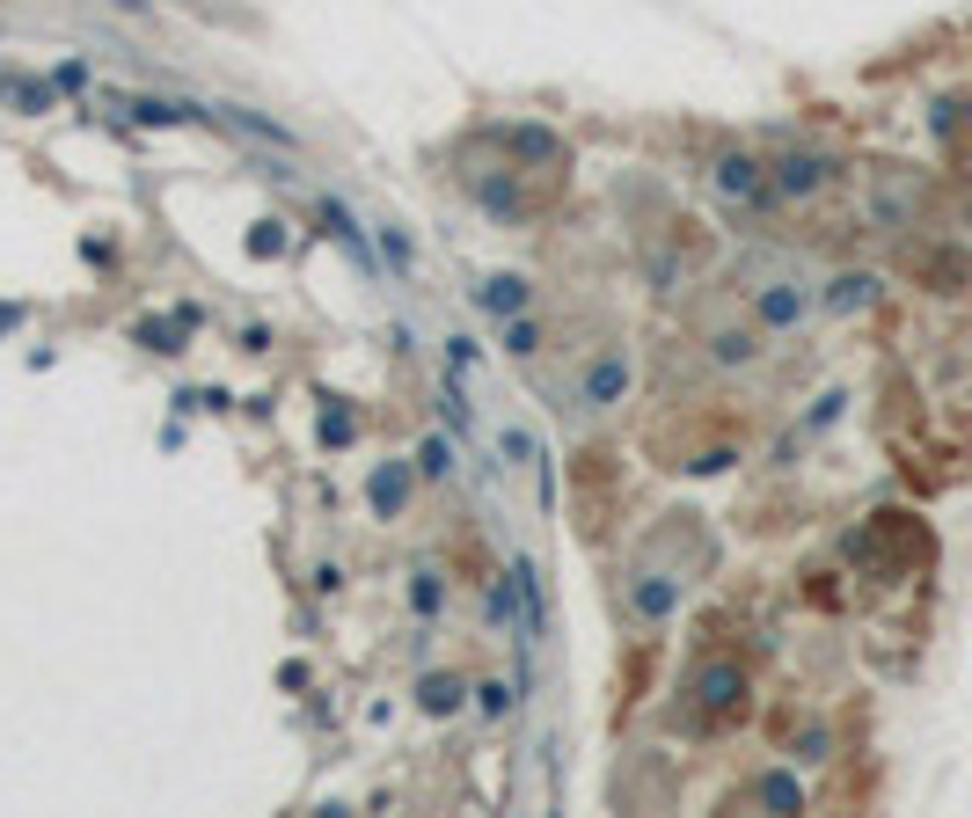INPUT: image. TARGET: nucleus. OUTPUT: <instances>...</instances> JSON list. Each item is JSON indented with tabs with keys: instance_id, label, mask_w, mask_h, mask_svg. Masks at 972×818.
Returning <instances> with one entry per match:
<instances>
[{
	"instance_id": "10",
	"label": "nucleus",
	"mask_w": 972,
	"mask_h": 818,
	"mask_svg": "<svg viewBox=\"0 0 972 818\" xmlns=\"http://www.w3.org/2000/svg\"><path fill=\"white\" fill-rule=\"evenodd\" d=\"M878 285H884L878 271H849V279L827 285V307H833V314H855V307H870V300H878Z\"/></svg>"
},
{
	"instance_id": "9",
	"label": "nucleus",
	"mask_w": 972,
	"mask_h": 818,
	"mask_svg": "<svg viewBox=\"0 0 972 818\" xmlns=\"http://www.w3.org/2000/svg\"><path fill=\"white\" fill-rule=\"evenodd\" d=\"M227 124H242L249 140H264V147H279V154H293V147H301V140H293V132H285L279 118H264V110H249V103H227Z\"/></svg>"
},
{
	"instance_id": "12",
	"label": "nucleus",
	"mask_w": 972,
	"mask_h": 818,
	"mask_svg": "<svg viewBox=\"0 0 972 818\" xmlns=\"http://www.w3.org/2000/svg\"><path fill=\"white\" fill-rule=\"evenodd\" d=\"M505 147H513L519 161H556V154H564V140H556V132H541V124H513V132H505Z\"/></svg>"
},
{
	"instance_id": "13",
	"label": "nucleus",
	"mask_w": 972,
	"mask_h": 818,
	"mask_svg": "<svg viewBox=\"0 0 972 818\" xmlns=\"http://www.w3.org/2000/svg\"><path fill=\"white\" fill-rule=\"evenodd\" d=\"M753 330H717L709 336V358H717V366H746V358H753Z\"/></svg>"
},
{
	"instance_id": "14",
	"label": "nucleus",
	"mask_w": 972,
	"mask_h": 818,
	"mask_svg": "<svg viewBox=\"0 0 972 818\" xmlns=\"http://www.w3.org/2000/svg\"><path fill=\"white\" fill-rule=\"evenodd\" d=\"M124 110H132L140 124H191L198 118L191 103H161V95H140V103H124Z\"/></svg>"
},
{
	"instance_id": "5",
	"label": "nucleus",
	"mask_w": 972,
	"mask_h": 818,
	"mask_svg": "<svg viewBox=\"0 0 972 818\" xmlns=\"http://www.w3.org/2000/svg\"><path fill=\"white\" fill-rule=\"evenodd\" d=\"M527 300H534V285L513 279V271H497V279L476 285V307H483V314H505V322H513V314H527Z\"/></svg>"
},
{
	"instance_id": "11",
	"label": "nucleus",
	"mask_w": 972,
	"mask_h": 818,
	"mask_svg": "<svg viewBox=\"0 0 972 818\" xmlns=\"http://www.w3.org/2000/svg\"><path fill=\"white\" fill-rule=\"evenodd\" d=\"M629 599H637L644 622H666L672 599H680V585H672V577H637V585H629Z\"/></svg>"
},
{
	"instance_id": "2",
	"label": "nucleus",
	"mask_w": 972,
	"mask_h": 818,
	"mask_svg": "<svg viewBox=\"0 0 972 818\" xmlns=\"http://www.w3.org/2000/svg\"><path fill=\"white\" fill-rule=\"evenodd\" d=\"M709 183H717V198H731V205H753V198L768 191V169H760L753 154H717Z\"/></svg>"
},
{
	"instance_id": "26",
	"label": "nucleus",
	"mask_w": 972,
	"mask_h": 818,
	"mask_svg": "<svg viewBox=\"0 0 972 818\" xmlns=\"http://www.w3.org/2000/svg\"><path fill=\"white\" fill-rule=\"evenodd\" d=\"M16 322H22V307H0V336H8V330H16Z\"/></svg>"
},
{
	"instance_id": "16",
	"label": "nucleus",
	"mask_w": 972,
	"mask_h": 818,
	"mask_svg": "<svg viewBox=\"0 0 972 818\" xmlns=\"http://www.w3.org/2000/svg\"><path fill=\"white\" fill-rule=\"evenodd\" d=\"M505 351H513V358H527V351H541V330H534L527 314H513V322H505Z\"/></svg>"
},
{
	"instance_id": "18",
	"label": "nucleus",
	"mask_w": 972,
	"mask_h": 818,
	"mask_svg": "<svg viewBox=\"0 0 972 818\" xmlns=\"http://www.w3.org/2000/svg\"><path fill=\"white\" fill-rule=\"evenodd\" d=\"M146 351H183V322H140Z\"/></svg>"
},
{
	"instance_id": "27",
	"label": "nucleus",
	"mask_w": 972,
	"mask_h": 818,
	"mask_svg": "<svg viewBox=\"0 0 972 818\" xmlns=\"http://www.w3.org/2000/svg\"><path fill=\"white\" fill-rule=\"evenodd\" d=\"M965 220H972V198H965Z\"/></svg>"
},
{
	"instance_id": "1",
	"label": "nucleus",
	"mask_w": 972,
	"mask_h": 818,
	"mask_svg": "<svg viewBox=\"0 0 972 818\" xmlns=\"http://www.w3.org/2000/svg\"><path fill=\"white\" fill-rule=\"evenodd\" d=\"M629 381H637V366H629V351H607L600 366L578 381V410H615L621 395H629Z\"/></svg>"
},
{
	"instance_id": "21",
	"label": "nucleus",
	"mask_w": 972,
	"mask_h": 818,
	"mask_svg": "<svg viewBox=\"0 0 972 818\" xmlns=\"http://www.w3.org/2000/svg\"><path fill=\"white\" fill-rule=\"evenodd\" d=\"M417 461H425V475H446V468H454V453H446V438H425V453H417Z\"/></svg>"
},
{
	"instance_id": "6",
	"label": "nucleus",
	"mask_w": 972,
	"mask_h": 818,
	"mask_svg": "<svg viewBox=\"0 0 972 818\" xmlns=\"http://www.w3.org/2000/svg\"><path fill=\"white\" fill-rule=\"evenodd\" d=\"M0 103H16L22 118L59 110V81H30V73H8V67H0Z\"/></svg>"
},
{
	"instance_id": "8",
	"label": "nucleus",
	"mask_w": 972,
	"mask_h": 818,
	"mask_svg": "<svg viewBox=\"0 0 972 818\" xmlns=\"http://www.w3.org/2000/svg\"><path fill=\"white\" fill-rule=\"evenodd\" d=\"M366 497H373V512H381V519H403L409 468H403V461H381V468H373V483H366Z\"/></svg>"
},
{
	"instance_id": "23",
	"label": "nucleus",
	"mask_w": 972,
	"mask_h": 818,
	"mask_svg": "<svg viewBox=\"0 0 972 818\" xmlns=\"http://www.w3.org/2000/svg\"><path fill=\"white\" fill-rule=\"evenodd\" d=\"M381 256H388L395 271H409V242H403V234H381Z\"/></svg>"
},
{
	"instance_id": "15",
	"label": "nucleus",
	"mask_w": 972,
	"mask_h": 818,
	"mask_svg": "<svg viewBox=\"0 0 972 818\" xmlns=\"http://www.w3.org/2000/svg\"><path fill=\"white\" fill-rule=\"evenodd\" d=\"M460 695H468V687H460V679H446V673H432V679H425V709H432V716H454V709H460Z\"/></svg>"
},
{
	"instance_id": "7",
	"label": "nucleus",
	"mask_w": 972,
	"mask_h": 818,
	"mask_svg": "<svg viewBox=\"0 0 972 818\" xmlns=\"http://www.w3.org/2000/svg\"><path fill=\"white\" fill-rule=\"evenodd\" d=\"M753 322L760 330H797V322H804V293H797V285H768V293L753 300Z\"/></svg>"
},
{
	"instance_id": "3",
	"label": "nucleus",
	"mask_w": 972,
	"mask_h": 818,
	"mask_svg": "<svg viewBox=\"0 0 972 818\" xmlns=\"http://www.w3.org/2000/svg\"><path fill=\"white\" fill-rule=\"evenodd\" d=\"M695 695H702V709H739L746 701V665L739 658H709L702 673H695Z\"/></svg>"
},
{
	"instance_id": "19",
	"label": "nucleus",
	"mask_w": 972,
	"mask_h": 818,
	"mask_svg": "<svg viewBox=\"0 0 972 818\" xmlns=\"http://www.w3.org/2000/svg\"><path fill=\"white\" fill-rule=\"evenodd\" d=\"M352 410H322V446H352Z\"/></svg>"
},
{
	"instance_id": "17",
	"label": "nucleus",
	"mask_w": 972,
	"mask_h": 818,
	"mask_svg": "<svg viewBox=\"0 0 972 818\" xmlns=\"http://www.w3.org/2000/svg\"><path fill=\"white\" fill-rule=\"evenodd\" d=\"M760 804H776V811H797V804H804V789H797L790 775H768V782H760Z\"/></svg>"
},
{
	"instance_id": "22",
	"label": "nucleus",
	"mask_w": 972,
	"mask_h": 818,
	"mask_svg": "<svg viewBox=\"0 0 972 818\" xmlns=\"http://www.w3.org/2000/svg\"><path fill=\"white\" fill-rule=\"evenodd\" d=\"M432 607H439V577L417 570V614H432Z\"/></svg>"
},
{
	"instance_id": "4",
	"label": "nucleus",
	"mask_w": 972,
	"mask_h": 818,
	"mask_svg": "<svg viewBox=\"0 0 972 818\" xmlns=\"http://www.w3.org/2000/svg\"><path fill=\"white\" fill-rule=\"evenodd\" d=\"M827 161H819V154H782L776 161V191L782 198H819V191H827Z\"/></svg>"
},
{
	"instance_id": "25",
	"label": "nucleus",
	"mask_w": 972,
	"mask_h": 818,
	"mask_svg": "<svg viewBox=\"0 0 972 818\" xmlns=\"http://www.w3.org/2000/svg\"><path fill=\"white\" fill-rule=\"evenodd\" d=\"M497 446H505V461H527V453H534L527 432H497Z\"/></svg>"
},
{
	"instance_id": "24",
	"label": "nucleus",
	"mask_w": 972,
	"mask_h": 818,
	"mask_svg": "<svg viewBox=\"0 0 972 818\" xmlns=\"http://www.w3.org/2000/svg\"><path fill=\"white\" fill-rule=\"evenodd\" d=\"M249 256H279V226H256V234H249Z\"/></svg>"
},
{
	"instance_id": "20",
	"label": "nucleus",
	"mask_w": 972,
	"mask_h": 818,
	"mask_svg": "<svg viewBox=\"0 0 972 818\" xmlns=\"http://www.w3.org/2000/svg\"><path fill=\"white\" fill-rule=\"evenodd\" d=\"M439 410H446V424H460V432H468V402H460V381H446V387H439Z\"/></svg>"
}]
</instances>
